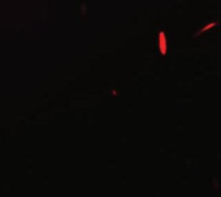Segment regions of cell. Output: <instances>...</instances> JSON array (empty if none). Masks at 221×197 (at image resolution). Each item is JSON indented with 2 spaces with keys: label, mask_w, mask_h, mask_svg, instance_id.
Here are the masks:
<instances>
[{
  "label": "cell",
  "mask_w": 221,
  "mask_h": 197,
  "mask_svg": "<svg viewBox=\"0 0 221 197\" xmlns=\"http://www.w3.org/2000/svg\"><path fill=\"white\" fill-rule=\"evenodd\" d=\"M158 45H159V50H160V52H161L163 55H165V54H167L168 42H167V37H165V34H164L163 32L159 34V38H158Z\"/></svg>",
  "instance_id": "cell-1"
}]
</instances>
